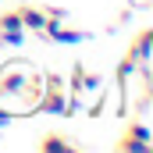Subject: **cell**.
Listing matches in <instances>:
<instances>
[{
  "label": "cell",
  "instance_id": "cell-8",
  "mask_svg": "<svg viewBox=\"0 0 153 153\" xmlns=\"http://www.w3.org/2000/svg\"><path fill=\"white\" fill-rule=\"evenodd\" d=\"M153 143H139V139H132V135H121L117 139V150H125V153H150Z\"/></svg>",
  "mask_w": 153,
  "mask_h": 153
},
{
  "label": "cell",
  "instance_id": "cell-1",
  "mask_svg": "<svg viewBox=\"0 0 153 153\" xmlns=\"http://www.w3.org/2000/svg\"><path fill=\"white\" fill-rule=\"evenodd\" d=\"M39 93H43V78L29 71V64L22 61H11L0 68V96L4 100H22L29 111L36 107Z\"/></svg>",
  "mask_w": 153,
  "mask_h": 153
},
{
  "label": "cell",
  "instance_id": "cell-10",
  "mask_svg": "<svg viewBox=\"0 0 153 153\" xmlns=\"http://www.w3.org/2000/svg\"><path fill=\"white\" fill-rule=\"evenodd\" d=\"M14 111H11V107H0V128H7V125H11V121H14Z\"/></svg>",
  "mask_w": 153,
  "mask_h": 153
},
{
  "label": "cell",
  "instance_id": "cell-6",
  "mask_svg": "<svg viewBox=\"0 0 153 153\" xmlns=\"http://www.w3.org/2000/svg\"><path fill=\"white\" fill-rule=\"evenodd\" d=\"M150 53H153V29H143L135 43H132V50H128V57L135 61V64H150Z\"/></svg>",
  "mask_w": 153,
  "mask_h": 153
},
{
  "label": "cell",
  "instance_id": "cell-5",
  "mask_svg": "<svg viewBox=\"0 0 153 153\" xmlns=\"http://www.w3.org/2000/svg\"><path fill=\"white\" fill-rule=\"evenodd\" d=\"M18 14H22V25H25V32H39L43 36V29H46V22H50V7H18Z\"/></svg>",
  "mask_w": 153,
  "mask_h": 153
},
{
  "label": "cell",
  "instance_id": "cell-7",
  "mask_svg": "<svg viewBox=\"0 0 153 153\" xmlns=\"http://www.w3.org/2000/svg\"><path fill=\"white\" fill-rule=\"evenodd\" d=\"M75 150V143H68L61 132H50L43 143H39V153H71Z\"/></svg>",
  "mask_w": 153,
  "mask_h": 153
},
{
  "label": "cell",
  "instance_id": "cell-4",
  "mask_svg": "<svg viewBox=\"0 0 153 153\" xmlns=\"http://www.w3.org/2000/svg\"><path fill=\"white\" fill-rule=\"evenodd\" d=\"M43 36H50L53 43H85V39H89L82 29L64 25V18H50V22H46V29H43Z\"/></svg>",
  "mask_w": 153,
  "mask_h": 153
},
{
  "label": "cell",
  "instance_id": "cell-9",
  "mask_svg": "<svg viewBox=\"0 0 153 153\" xmlns=\"http://www.w3.org/2000/svg\"><path fill=\"white\" fill-rule=\"evenodd\" d=\"M125 135H132V139H139V143H153L150 125H146V121H135V125H128V132H125Z\"/></svg>",
  "mask_w": 153,
  "mask_h": 153
},
{
  "label": "cell",
  "instance_id": "cell-2",
  "mask_svg": "<svg viewBox=\"0 0 153 153\" xmlns=\"http://www.w3.org/2000/svg\"><path fill=\"white\" fill-rule=\"evenodd\" d=\"M32 111H39V114H61V117L71 114V103H68V96H64L61 75H46V89L39 93V100H36Z\"/></svg>",
  "mask_w": 153,
  "mask_h": 153
},
{
  "label": "cell",
  "instance_id": "cell-3",
  "mask_svg": "<svg viewBox=\"0 0 153 153\" xmlns=\"http://www.w3.org/2000/svg\"><path fill=\"white\" fill-rule=\"evenodd\" d=\"M25 39V25L18 11H4L0 14V46H18Z\"/></svg>",
  "mask_w": 153,
  "mask_h": 153
}]
</instances>
